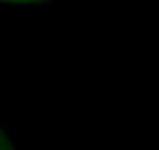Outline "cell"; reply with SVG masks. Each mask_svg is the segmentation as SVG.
<instances>
[{"label": "cell", "mask_w": 159, "mask_h": 150, "mask_svg": "<svg viewBox=\"0 0 159 150\" xmlns=\"http://www.w3.org/2000/svg\"><path fill=\"white\" fill-rule=\"evenodd\" d=\"M47 0H0V3L5 5H17V7H25V5H39Z\"/></svg>", "instance_id": "1"}]
</instances>
